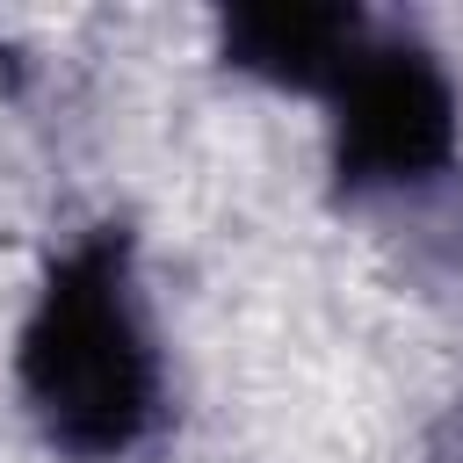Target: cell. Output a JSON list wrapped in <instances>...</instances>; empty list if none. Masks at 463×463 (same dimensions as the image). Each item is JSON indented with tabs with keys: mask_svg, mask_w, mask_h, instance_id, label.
I'll return each instance as SVG.
<instances>
[{
	"mask_svg": "<svg viewBox=\"0 0 463 463\" xmlns=\"http://www.w3.org/2000/svg\"><path fill=\"white\" fill-rule=\"evenodd\" d=\"M333 174L347 195L434 181L456 159V87L412 36H376L333 80Z\"/></svg>",
	"mask_w": 463,
	"mask_h": 463,
	"instance_id": "2",
	"label": "cell"
},
{
	"mask_svg": "<svg viewBox=\"0 0 463 463\" xmlns=\"http://www.w3.org/2000/svg\"><path fill=\"white\" fill-rule=\"evenodd\" d=\"M22 398L36 427L80 456L109 463L130 456L152 420H159V354L137 311V275H130V239L116 224L87 232L65 246L22 318L14 347Z\"/></svg>",
	"mask_w": 463,
	"mask_h": 463,
	"instance_id": "1",
	"label": "cell"
},
{
	"mask_svg": "<svg viewBox=\"0 0 463 463\" xmlns=\"http://www.w3.org/2000/svg\"><path fill=\"white\" fill-rule=\"evenodd\" d=\"M362 43H369L362 7H333V0H275L224 14V65L297 94H333V80L354 65Z\"/></svg>",
	"mask_w": 463,
	"mask_h": 463,
	"instance_id": "3",
	"label": "cell"
}]
</instances>
